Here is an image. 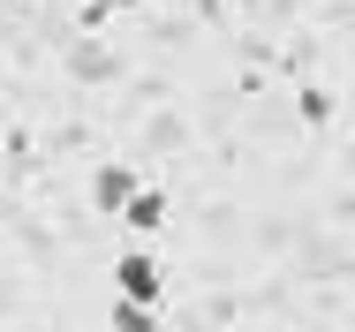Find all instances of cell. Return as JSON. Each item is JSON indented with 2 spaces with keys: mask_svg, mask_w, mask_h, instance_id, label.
<instances>
[{
  "mask_svg": "<svg viewBox=\"0 0 355 332\" xmlns=\"http://www.w3.org/2000/svg\"><path fill=\"white\" fill-rule=\"evenodd\" d=\"M114 287H121V302H137V310H151V302H159V265H151L144 250H129V257L114 265Z\"/></svg>",
  "mask_w": 355,
  "mask_h": 332,
  "instance_id": "obj_1",
  "label": "cell"
},
{
  "mask_svg": "<svg viewBox=\"0 0 355 332\" xmlns=\"http://www.w3.org/2000/svg\"><path fill=\"white\" fill-rule=\"evenodd\" d=\"M129 197H137V174L129 166H98L91 174V204L98 211H129Z\"/></svg>",
  "mask_w": 355,
  "mask_h": 332,
  "instance_id": "obj_2",
  "label": "cell"
},
{
  "mask_svg": "<svg viewBox=\"0 0 355 332\" xmlns=\"http://www.w3.org/2000/svg\"><path fill=\"white\" fill-rule=\"evenodd\" d=\"M121 219H129L137 234H151V227L166 219V197H159V189H137V197H129V211H121Z\"/></svg>",
  "mask_w": 355,
  "mask_h": 332,
  "instance_id": "obj_3",
  "label": "cell"
},
{
  "mask_svg": "<svg viewBox=\"0 0 355 332\" xmlns=\"http://www.w3.org/2000/svg\"><path fill=\"white\" fill-rule=\"evenodd\" d=\"M114 332H159V317L137 310V302H114Z\"/></svg>",
  "mask_w": 355,
  "mask_h": 332,
  "instance_id": "obj_4",
  "label": "cell"
}]
</instances>
